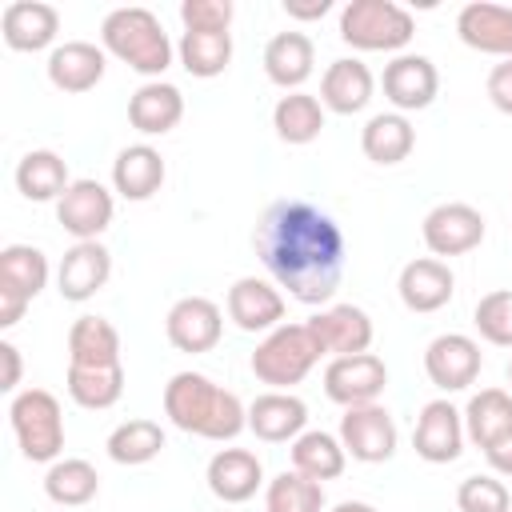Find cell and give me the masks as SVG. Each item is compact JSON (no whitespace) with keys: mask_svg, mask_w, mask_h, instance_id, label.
Here are the masks:
<instances>
[{"mask_svg":"<svg viewBox=\"0 0 512 512\" xmlns=\"http://www.w3.org/2000/svg\"><path fill=\"white\" fill-rule=\"evenodd\" d=\"M252 248L268 268L272 284L300 304H328L344 280V228L312 200H272L252 232Z\"/></svg>","mask_w":512,"mask_h":512,"instance_id":"obj_1","label":"cell"},{"mask_svg":"<svg viewBox=\"0 0 512 512\" xmlns=\"http://www.w3.org/2000/svg\"><path fill=\"white\" fill-rule=\"evenodd\" d=\"M164 416L180 432L212 440V444H228L248 428V408L240 404V396L192 368L176 372L164 384Z\"/></svg>","mask_w":512,"mask_h":512,"instance_id":"obj_2","label":"cell"},{"mask_svg":"<svg viewBox=\"0 0 512 512\" xmlns=\"http://www.w3.org/2000/svg\"><path fill=\"white\" fill-rule=\"evenodd\" d=\"M100 48L108 56H116L120 64H128L132 72L148 76V80H160L168 68H172V40L160 24L156 12L132 4V8H112L100 24Z\"/></svg>","mask_w":512,"mask_h":512,"instance_id":"obj_3","label":"cell"},{"mask_svg":"<svg viewBox=\"0 0 512 512\" xmlns=\"http://www.w3.org/2000/svg\"><path fill=\"white\" fill-rule=\"evenodd\" d=\"M320 356H324V348L316 344L308 320H300V324H280L268 336H260L248 368L272 392H288L292 384H300L320 364Z\"/></svg>","mask_w":512,"mask_h":512,"instance_id":"obj_4","label":"cell"},{"mask_svg":"<svg viewBox=\"0 0 512 512\" xmlns=\"http://www.w3.org/2000/svg\"><path fill=\"white\" fill-rule=\"evenodd\" d=\"M416 36V20L396 0H348L340 8V40L356 52H396Z\"/></svg>","mask_w":512,"mask_h":512,"instance_id":"obj_5","label":"cell"},{"mask_svg":"<svg viewBox=\"0 0 512 512\" xmlns=\"http://www.w3.org/2000/svg\"><path fill=\"white\" fill-rule=\"evenodd\" d=\"M12 436L32 464H56L64 452V412L48 388H24L8 404Z\"/></svg>","mask_w":512,"mask_h":512,"instance_id":"obj_6","label":"cell"},{"mask_svg":"<svg viewBox=\"0 0 512 512\" xmlns=\"http://www.w3.org/2000/svg\"><path fill=\"white\" fill-rule=\"evenodd\" d=\"M484 232H488L484 212L472 208V204H464V200H444V204H436V208L424 216V224H420V236H424V244H428V252H432L436 260H444V256H464V252L480 248V244H484Z\"/></svg>","mask_w":512,"mask_h":512,"instance_id":"obj_7","label":"cell"},{"mask_svg":"<svg viewBox=\"0 0 512 512\" xmlns=\"http://www.w3.org/2000/svg\"><path fill=\"white\" fill-rule=\"evenodd\" d=\"M384 388H388V364L376 352L332 356L328 368H324V396L340 408L376 404Z\"/></svg>","mask_w":512,"mask_h":512,"instance_id":"obj_8","label":"cell"},{"mask_svg":"<svg viewBox=\"0 0 512 512\" xmlns=\"http://www.w3.org/2000/svg\"><path fill=\"white\" fill-rule=\"evenodd\" d=\"M336 436H340L344 452H348L352 460H360V464H384V460H392L396 440H400L396 420H392V412H388L384 404L344 408Z\"/></svg>","mask_w":512,"mask_h":512,"instance_id":"obj_9","label":"cell"},{"mask_svg":"<svg viewBox=\"0 0 512 512\" xmlns=\"http://www.w3.org/2000/svg\"><path fill=\"white\" fill-rule=\"evenodd\" d=\"M380 88H384V100L392 104V112H424L436 96H440V72L428 56L420 52H400L384 64V76H380Z\"/></svg>","mask_w":512,"mask_h":512,"instance_id":"obj_10","label":"cell"},{"mask_svg":"<svg viewBox=\"0 0 512 512\" xmlns=\"http://www.w3.org/2000/svg\"><path fill=\"white\" fill-rule=\"evenodd\" d=\"M164 336L176 352H188V356L212 352L224 336V312L208 296H180L164 316Z\"/></svg>","mask_w":512,"mask_h":512,"instance_id":"obj_11","label":"cell"},{"mask_svg":"<svg viewBox=\"0 0 512 512\" xmlns=\"http://www.w3.org/2000/svg\"><path fill=\"white\" fill-rule=\"evenodd\" d=\"M112 212H116L112 192L92 176L72 180L68 192L56 200V224L72 240H100V232L112 224Z\"/></svg>","mask_w":512,"mask_h":512,"instance_id":"obj_12","label":"cell"},{"mask_svg":"<svg viewBox=\"0 0 512 512\" xmlns=\"http://www.w3.org/2000/svg\"><path fill=\"white\" fill-rule=\"evenodd\" d=\"M464 412L440 396V400H428L416 416V428H412V448L424 464H452L460 452H464Z\"/></svg>","mask_w":512,"mask_h":512,"instance_id":"obj_13","label":"cell"},{"mask_svg":"<svg viewBox=\"0 0 512 512\" xmlns=\"http://www.w3.org/2000/svg\"><path fill=\"white\" fill-rule=\"evenodd\" d=\"M480 344L464 332H440L436 340H428L424 348V372L440 392H464L476 384L480 376Z\"/></svg>","mask_w":512,"mask_h":512,"instance_id":"obj_14","label":"cell"},{"mask_svg":"<svg viewBox=\"0 0 512 512\" xmlns=\"http://www.w3.org/2000/svg\"><path fill=\"white\" fill-rule=\"evenodd\" d=\"M224 312L240 332H272L284 324V296L272 280L264 276H240L228 296H224Z\"/></svg>","mask_w":512,"mask_h":512,"instance_id":"obj_15","label":"cell"},{"mask_svg":"<svg viewBox=\"0 0 512 512\" xmlns=\"http://www.w3.org/2000/svg\"><path fill=\"white\" fill-rule=\"evenodd\" d=\"M112 276V252L100 240H76L56 268V292L72 304L92 300Z\"/></svg>","mask_w":512,"mask_h":512,"instance_id":"obj_16","label":"cell"},{"mask_svg":"<svg viewBox=\"0 0 512 512\" xmlns=\"http://www.w3.org/2000/svg\"><path fill=\"white\" fill-rule=\"evenodd\" d=\"M396 292H400V304L408 312H440L452 296H456V276L448 268V260H436V256H416L400 268L396 276Z\"/></svg>","mask_w":512,"mask_h":512,"instance_id":"obj_17","label":"cell"},{"mask_svg":"<svg viewBox=\"0 0 512 512\" xmlns=\"http://www.w3.org/2000/svg\"><path fill=\"white\" fill-rule=\"evenodd\" d=\"M308 328L316 336V344L324 348V356H356L372 348V316L360 304H328L324 312L308 316Z\"/></svg>","mask_w":512,"mask_h":512,"instance_id":"obj_18","label":"cell"},{"mask_svg":"<svg viewBox=\"0 0 512 512\" xmlns=\"http://www.w3.org/2000/svg\"><path fill=\"white\" fill-rule=\"evenodd\" d=\"M104 68H108V52L96 48L92 40H64L48 52V84L56 92H68V96H80V92H92L100 80H104Z\"/></svg>","mask_w":512,"mask_h":512,"instance_id":"obj_19","label":"cell"},{"mask_svg":"<svg viewBox=\"0 0 512 512\" xmlns=\"http://www.w3.org/2000/svg\"><path fill=\"white\" fill-rule=\"evenodd\" d=\"M456 36L472 52L508 60L512 56V8L492 4V0H472L456 12Z\"/></svg>","mask_w":512,"mask_h":512,"instance_id":"obj_20","label":"cell"},{"mask_svg":"<svg viewBox=\"0 0 512 512\" xmlns=\"http://www.w3.org/2000/svg\"><path fill=\"white\" fill-rule=\"evenodd\" d=\"M372 92H376V76L356 56L332 60L324 68V76H320V104H324V112H336V116L364 112L372 104Z\"/></svg>","mask_w":512,"mask_h":512,"instance_id":"obj_21","label":"cell"},{"mask_svg":"<svg viewBox=\"0 0 512 512\" xmlns=\"http://www.w3.org/2000/svg\"><path fill=\"white\" fill-rule=\"evenodd\" d=\"M208 492L224 504H244L264 488V464L248 448H220L204 468Z\"/></svg>","mask_w":512,"mask_h":512,"instance_id":"obj_22","label":"cell"},{"mask_svg":"<svg viewBox=\"0 0 512 512\" xmlns=\"http://www.w3.org/2000/svg\"><path fill=\"white\" fill-rule=\"evenodd\" d=\"M60 12L44 0H12L0 12V36L12 52H44L56 44Z\"/></svg>","mask_w":512,"mask_h":512,"instance_id":"obj_23","label":"cell"},{"mask_svg":"<svg viewBox=\"0 0 512 512\" xmlns=\"http://www.w3.org/2000/svg\"><path fill=\"white\" fill-rule=\"evenodd\" d=\"M308 428V404L296 392H260L248 404V432L264 444H288Z\"/></svg>","mask_w":512,"mask_h":512,"instance_id":"obj_24","label":"cell"},{"mask_svg":"<svg viewBox=\"0 0 512 512\" xmlns=\"http://www.w3.org/2000/svg\"><path fill=\"white\" fill-rule=\"evenodd\" d=\"M184 120V92L168 80H144L128 96V124L140 136H168Z\"/></svg>","mask_w":512,"mask_h":512,"instance_id":"obj_25","label":"cell"},{"mask_svg":"<svg viewBox=\"0 0 512 512\" xmlns=\"http://www.w3.org/2000/svg\"><path fill=\"white\" fill-rule=\"evenodd\" d=\"M164 176H168L164 156H160V148H152V144H128V148H120L116 160H112V192L124 196V200H132V204L152 200V196L160 192Z\"/></svg>","mask_w":512,"mask_h":512,"instance_id":"obj_26","label":"cell"},{"mask_svg":"<svg viewBox=\"0 0 512 512\" xmlns=\"http://www.w3.org/2000/svg\"><path fill=\"white\" fill-rule=\"evenodd\" d=\"M316 68V44L312 36L288 28V32H276L268 44H264V76L284 88V92H300V84L312 76Z\"/></svg>","mask_w":512,"mask_h":512,"instance_id":"obj_27","label":"cell"},{"mask_svg":"<svg viewBox=\"0 0 512 512\" xmlns=\"http://www.w3.org/2000/svg\"><path fill=\"white\" fill-rule=\"evenodd\" d=\"M68 368H120V332L104 316H76L68 328Z\"/></svg>","mask_w":512,"mask_h":512,"instance_id":"obj_28","label":"cell"},{"mask_svg":"<svg viewBox=\"0 0 512 512\" xmlns=\"http://www.w3.org/2000/svg\"><path fill=\"white\" fill-rule=\"evenodd\" d=\"M12 180H16V192H20L24 200H32V204L60 200V196L68 192V184H72L68 160H64L60 152H52V148H32V152H24L20 164H16V172H12Z\"/></svg>","mask_w":512,"mask_h":512,"instance_id":"obj_29","label":"cell"},{"mask_svg":"<svg viewBox=\"0 0 512 512\" xmlns=\"http://www.w3.org/2000/svg\"><path fill=\"white\" fill-rule=\"evenodd\" d=\"M464 436L488 452L500 440L512 436V392L504 388H480L468 404H464Z\"/></svg>","mask_w":512,"mask_h":512,"instance_id":"obj_30","label":"cell"},{"mask_svg":"<svg viewBox=\"0 0 512 512\" xmlns=\"http://www.w3.org/2000/svg\"><path fill=\"white\" fill-rule=\"evenodd\" d=\"M412 148H416V128L404 112H376L360 128V152L372 164H384V168L400 164L412 156Z\"/></svg>","mask_w":512,"mask_h":512,"instance_id":"obj_31","label":"cell"},{"mask_svg":"<svg viewBox=\"0 0 512 512\" xmlns=\"http://www.w3.org/2000/svg\"><path fill=\"white\" fill-rule=\"evenodd\" d=\"M348 468V452L340 444V436L324 432V428H304L292 440V472L308 476V480H336Z\"/></svg>","mask_w":512,"mask_h":512,"instance_id":"obj_32","label":"cell"},{"mask_svg":"<svg viewBox=\"0 0 512 512\" xmlns=\"http://www.w3.org/2000/svg\"><path fill=\"white\" fill-rule=\"evenodd\" d=\"M100 492V476L88 460L80 456H60L56 464H48L44 472V496L56 504V508H84L92 504Z\"/></svg>","mask_w":512,"mask_h":512,"instance_id":"obj_33","label":"cell"},{"mask_svg":"<svg viewBox=\"0 0 512 512\" xmlns=\"http://www.w3.org/2000/svg\"><path fill=\"white\" fill-rule=\"evenodd\" d=\"M272 128L284 144H312L324 132V104L312 92H284L272 108Z\"/></svg>","mask_w":512,"mask_h":512,"instance_id":"obj_34","label":"cell"},{"mask_svg":"<svg viewBox=\"0 0 512 512\" xmlns=\"http://www.w3.org/2000/svg\"><path fill=\"white\" fill-rule=\"evenodd\" d=\"M104 448H108V460H112V464L136 468V464H148V460L160 456V448H164V428H160L156 420H148V416H132V420H124V424H116V428L108 432Z\"/></svg>","mask_w":512,"mask_h":512,"instance_id":"obj_35","label":"cell"},{"mask_svg":"<svg viewBox=\"0 0 512 512\" xmlns=\"http://www.w3.org/2000/svg\"><path fill=\"white\" fill-rule=\"evenodd\" d=\"M176 56L188 76L212 80L232 64V32H184Z\"/></svg>","mask_w":512,"mask_h":512,"instance_id":"obj_36","label":"cell"},{"mask_svg":"<svg viewBox=\"0 0 512 512\" xmlns=\"http://www.w3.org/2000/svg\"><path fill=\"white\" fill-rule=\"evenodd\" d=\"M48 256L36 248V244H8L0 248V284L4 288H16L20 296L36 300L44 288H48Z\"/></svg>","mask_w":512,"mask_h":512,"instance_id":"obj_37","label":"cell"},{"mask_svg":"<svg viewBox=\"0 0 512 512\" xmlns=\"http://www.w3.org/2000/svg\"><path fill=\"white\" fill-rule=\"evenodd\" d=\"M64 388L72 404L88 412H104L124 396V364L120 368H68Z\"/></svg>","mask_w":512,"mask_h":512,"instance_id":"obj_38","label":"cell"},{"mask_svg":"<svg viewBox=\"0 0 512 512\" xmlns=\"http://www.w3.org/2000/svg\"><path fill=\"white\" fill-rule=\"evenodd\" d=\"M264 512H324V484L288 468L264 484Z\"/></svg>","mask_w":512,"mask_h":512,"instance_id":"obj_39","label":"cell"},{"mask_svg":"<svg viewBox=\"0 0 512 512\" xmlns=\"http://www.w3.org/2000/svg\"><path fill=\"white\" fill-rule=\"evenodd\" d=\"M472 324L476 332L496 344V348H512V288H496V292H484L472 308Z\"/></svg>","mask_w":512,"mask_h":512,"instance_id":"obj_40","label":"cell"},{"mask_svg":"<svg viewBox=\"0 0 512 512\" xmlns=\"http://www.w3.org/2000/svg\"><path fill=\"white\" fill-rule=\"evenodd\" d=\"M456 508H460V512H512V492L504 488L500 476L476 472V476H464V480H460V488H456Z\"/></svg>","mask_w":512,"mask_h":512,"instance_id":"obj_41","label":"cell"},{"mask_svg":"<svg viewBox=\"0 0 512 512\" xmlns=\"http://www.w3.org/2000/svg\"><path fill=\"white\" fill-rule=\"evenodd\" d=\"M232 0H184L180 24L184 32H228L232 28Z\"/></svg>","mask_w":512,"mask_h":512,"instance_id":"obj_42","label":"cell"},{"mask_svg":"<svg viewBox=\"0 0 512 512\" xmlns=\"http://www.w3.org/2000/svg\"><path fill=\"white\" fill-rule=\"evenodd\" d=\"M484 92H488V100H492L496 112L512 116V56L500 60V64H492V72L484 80Z\"/></svg>","mask_w":512,"mask_h":512,"instance_id":"obj_43","label":"cell"},{"mask_svg":"<svg viewBox=\"0 0 512 512\" xmlns=\"http://www.w3.org/2000/svg\"><path fill=\"white\" fill-rule=\"evenodd\" d=\"M28 304H32L28 296H20L16 288H4V284H0V328H16Z\"/></svg>","mask_w":512,"mask_h":512,"instance_id":"obj_44","label":"cell"},{"mask_svg":"<svg viewBox=\"0 0 512 512\" xmlns=\"http://www.w3.org/2000/svg\"><path fill=\"white\" fill-rule=\"evenodd\" d=\"M0 360H4V380L0 388L16 396V384H20V348L12 340H0Z\"/></svg>","mask_w":512,"mask_h":512,"instance_id":"obj_45","label":"cell"},{"mask_svg":"<svg viewBox=\"0 0 512 512\" xmlns=\"http://www.w3.org/2000/svg\"><path fill=\"white\" fill-rule=\"evenodd\" d=\"M284 12L292 16V20H320V16H328L332 12V0H284Z\"/></svg>","mask_w":512,"mask_h":512,"instance_id":"obj_46","label":"cell"},{"mask_svg":"<svg viewBox=\"0 0 512 512\" xmlns=\"http://www.w3.org/2000/svg\"><path fill=\"white\" fill-rule=\"evenodd\" d=\"M484 456H488L492 476H508V480H512V436H508V440H500L496 448H488Z\"/></svg>","mask_w":512,"mask_h":512,"instance_id":"obj_47","label":"cell"},{"mask_svg":"<svg viewBox=\"0 0 512 512\" xmlns=\"http://www.w3.org/2000/svg\"><path fill=\"white\" fill-rule=\"evenodd\" d=\"M332 512H376V508H372L368 500H340Z\"/></svg>","mask_w":512,"mask_h":512,"instance_id":"obj_48","label":"cell"},{"mask_svg":"<svg viewBox=\"0 0 512 512\" xmlns=\"http://www.w3.org/2000/svg\"><path fill=\"white\" fill-rule=\"evenodd\" d=\"M508 384H512V360H508Z\"/></svg>","mask_w":512,"mask_h":512,"instance_id":"obj_49","label":"cell"}]
</instances>
